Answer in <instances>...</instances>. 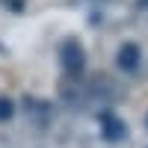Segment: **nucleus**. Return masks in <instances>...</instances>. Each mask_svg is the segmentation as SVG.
<instances>
[{
	"label": "nucleus",
	"mask_w": 148,
	"mask_h": 148,
	"mask_svg": "<svg viewBox=\"0 0 148 148\" xmlns=\"http://www.w3.org/2000/svg\"><path fill=\"white\" fill-rule=\"evenodd\" d=\"M139 62H142V51L136 45H121L119 53H116V65L127 74H136L139 71Z\"/></svg>",
	"instance_id": "nucleus-1"
},
{
	"label": "nucleus",
	"mask_w": 148,
	"mask_h": 148,
	"mask_svg": "<svg viewBox=\"0 0 148 148\" xmlns=\"http://www.w3.org/2000/svg\"><path fill=\"white\" fill-rule=\"evenodd\" d=\"M83 62H86L83 47H80L77 42H65V47H62V65H65L71 74H80V71H83Z\"/></svg>",
	"instance_id": "nucleus-2"
},
{
	"label": "nucleus",
	"mask_w": 148,
	"mask_h": 148,
	"mask_svg": "<svg viewBox=\"0 0 148 148\" xmlns=\"http://www.w3.org/2000/svg\"><path fill=\"white\" fill-rule=\"evenodd\" d=\"M101 130H104V139H110V142H121L125 133H127V127L121 125V119L113 116V113H104L101 116Z\"/></svg>",
	"instance_id": "nucleus-3"
},
{
	"label": "nucleus",
	"mask_w": 148,
	"mask_h": 148,
	"mask_svg": "<svg viewBox=\"0 0 148 148\" xmlns=\"http://www.w3.org/2000/svg\"><path fill=\"white\" fill-rule=\"evenodd\" d=\"M15 116V104L9 101V98H0V121H6Z\"/></svg>",
	"instance_id": "nucleus-4"
}]
</instances>
